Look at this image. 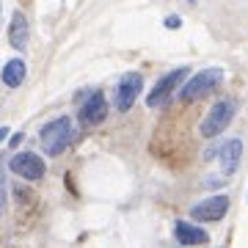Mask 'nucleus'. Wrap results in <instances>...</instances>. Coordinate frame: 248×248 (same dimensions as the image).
<instances>
[{
  "label": "nucleus",
  "instance_id": "f03ea898",
  "mask_svg": "<svg viewBox=\"0 0 248 248\" xmlns=\"http://www.w3.org/2000/svg\"><path fill=\"white\" fill-rule=\"evenodd\" d=\"M223 80V69L221 66H210V69L196 72L190 80H185V86L179 89V99L182 102H193V99H202L207 94H213Z\"/></svg>",
  "mask_w": 248,
  "mask_h": 248
},
{
  "label": "nucleus",
  "instance_id": "20e7f679",
  "mask_svg": "<svg viewBox=\"0 0 248 248\" xmlns=\"http://www.w3.org/2000/svg\"><path fill=\"white\" fill-rule=\"evenodd\" d=\"M141 89H143V78L138 75V72H127V75L119 80V86H116V91H113V105H116V110L127 113V110L133 108V102L138 99Z\"/></svg>",
  "mask_w": 248,
  "mask_h": 248
},
{
  "label": "nucleus",
  "instance_id": "9d476101",
  "mask_svg": "<svg viewBox=\"0 0 248 248\" xmlns=\"http://www.w3.org/2000/svg\"><path fill=\"white\" fill-rule=\"evenodd\" d=\"M174 237H177L182 246H204V243L210 240V234H207L202 226H196V223H190V221H177L174 223Z\"/></svg>",
  "mask_w": 248,
  "mask_h": 248
},
{
  "label": "nucleus",
  "instance_id": "f257e3e1",
  "mask_svg": "<svg viewBox=\"0 0 248 248\" xmlns=\"http://www.w3.org/2000/svg\"><path fill=\"white\" fill-rule=\"evenodd\" d=\"M39 141H42L45 155H50V157L61 155L72 141V119L69 116H58L53 122H47L42 127V133H39Z\"/></svg>",
  "mask_w": 248,
  "mask_h": 248
},
{
  "label": "nucleus",
  "instance_id": "1a4fd4ad",
  "mask_svg": "<svg viewBox=\"0 0 248 248\" xmlns=\"http://www.w3.org/2000/svg\"><path fill=\"white\" fill-rule=\"evenodd\" d=\"M28 36H31V28H28L25 14H22V11H14V14H11V25H9V45L14 47L17 53H25Z\"/></svg>",
  "mask_w": 248,
  "mask_h": 248
},
{
  "label": "nucleus",
  "instance_id": "423d86ee",
  "mask_svg": "<svg viewBox=\"0 0 248 248\" xmlns=\"http://www.w3.org/2000/svg\"><path fill=\"white\" fill-rule=\"evenodd\" d=\"M9 169L14 171L17 177L28 179V182H33V179L45 177L47 166H45V160L39 157L36 152H17V155L9 160Z\"/></svg>",
  "mask_w": 248,
  "mask_h": 248
},
{
  "label": "nucleus",
  "instance_id": "39448f33",
  "mask_svg": "<svg viewBox=\"0 0 248 248\" xmlns=\"http://www.w3.org/2000/svg\"><path fill=\"white\" fill-rule=\"evenodd\" d=\"M185 78H190V69H187V66H177V69L166 72V75H163V78L155 83V89L149 91V97H146V105H149V108L163 105V102L171 97V91L177 89V83H179V80H185Z\"/></svg>",
  "mask_w": 248,
  "mask_h": 248
},
{
  "label": "nucleus",
  "instance_id": "6e6552de",
  "mask_svg": "<svg viewBox=\"0 0 248 248\" xmlns=\"http://www.w3.org/2000/svg\"><path fill=\"white\" fill-rule=\"evenodd\" d=\"M105 116H108V99L102 91H91L89 99L83 102V108H80V113L78 119L83 124H102L105 122Z\"/></svg>",
  "mask_w": 248,
  "mask_h": 248
},
{
  "label": "nucleus",
  "instance_id": "ddd939ff",
  "mask_svg": "<svg viewBox=\"0 0 248 248\" xmlns=\"http://www.w3.org/2000/svg\"><path fill=\"white\" fill-rule=\"evenodd\" d=\"M6 213V169L0 163V215Z\"/></svg>",
  "mask_w": 248,
  "mask_h": 248
},
{
  "label": "nucleus",
  "instance_id": "dca6fc26",
  "mask_svg": "<svg viewBox=\"0 0 248 248\" xmlns=\"http://www.w3.org/2000/svg\"><path fill=\"white\" fill-rule=\"evenodd\" d=\"M6 135H9V127H0V143L6 141Z\"/></svg>",
  "mask_w": 248,
  "mask_h": 248
},
{
  "label": "nucleus",
  "instance_id": "7ed1b4c3",
  "mask_svg": "<svg viewBox=\"0 0 248 248\" xmlns=\"http://www.w3.org/2000/svg\"><path fill=\"white\" fill-rule=\"evenodd\" d=\"M234 113H237V99H221V102H215V105L210 108V113L204 116V122H202V135L204 138L221 135L232 124Z\"/></svg>",
  "mask_w": 248,
  "mask_h": 248
},
{
  "label": "nucleus",
  "instance_id": "4468645a",
  "mask_svg": "<svg viewBox=\"0 0 248 248\" xmlns=\"http://www.w3.org/2000/svg\"><path fill=\"white\" fill-rule=\"evenodd\" d=\"M163 25H166V28H179V25H182V19H179L177 14H171V17L163 19Z\"/></svg>",
  "mask_w": 248,
  "mask_h": 248
},
{
  "label": "nucleus",
  "instance_id": "2eb2a0df",
  "mask_svg": "<svg viewBox=\"0 0 248 248\" xmlns=\"http://www.w3.org/2000/svg\"><path fill=\"white\" fill-rule=\"evenodd\" d=\"M17 143H22V133H14V135H11V146H17Z\"/></svg>",
  "mask_w": 248,
  "mask_h": 248
},
{
  "label": "nucleus",
  "instance_id": "0eeeda50",
  "mask_svg": "<svg viewBox=\"0 0 248 248\" xmlns=\"http://www.w3.org/2000/svg\"><path fill=\"white\" fill-rule=\"evenodd\" d=\"M229 213V196H210V199H204V202L193 204V210H190V218L193 221H221L223 215Z\"/></svg>",
  "mask_w": 248,
  "mask_h": 248
},
{
  "label": "nucleus",
  "instance_id": "a211bd4d",
  "mask_svg": "<svg viewBox=\"0 0 248 248\" xmlns=\"http://www.w3.org/2000/svg\"><path fill=\"white\" fill-rule=\"evenodd\" d=\"M187 3H196V0H187Z\"/></svg>",
  "mask_w": 248,
  "mask_h": 248
},
{
  "label": "nucleus",
  "instance_id": "9b49d317",
  "mask_svg": "<svg viewBox=\"0 0 248 248\" xmlns=\"http://www.w3.org/2000/svg\"><path fill=\"white\" fill-rule=\"evenodd\" d=\"M218 157H221L223 174L232 177V174L237 171V166H240V157H243V143H240V138H232V141L223 143L221 149H218Z\"/></svg>",
  "mask_w": 248,
  "mask_h": 248
},
{
  "label": "nucleus",
  "instance_id": "f3484780",
  "mask_svg": "<svg viewBox=\"0 0 248 248\" xmlns=\"http://www.w3.org/2000/svg\"><path fill=\"white\" fill-rule=\"evenodd\" d=\"M0 22H3V0H0Z\"/></svg>",
  "mask_w": 248,
  "mask_h": 248
},
{
  "label": "nucleus",
  "instance_id": "f8f14e48",
  "mask_svg": "<svg viewBox=\"0 0 248 248\" xmlns=\"http://www.w3.org/2000/svg\"><path fill=\"white\" fill-rule=\"evenodd\" d=\"M25 61L22 58H11L6 66H3V83H6V89H17L22 86V80H25Z\"/></svg>",
  "mask_w": 248,
  "mask_h": 248
}]
</instances>
